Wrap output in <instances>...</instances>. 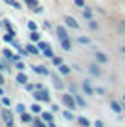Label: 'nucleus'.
Instances as JSON below:
<instances>
[{"instance_id": "obj_1", "label": "nucleus", "mask_w": 125, "mask_h": 127, "mask_svg": "<svg viewBox=\"0 0 125 127\" xmlns=\"http://www.w3.org/2000/svg\"><path fill=\"white\" fill-rule=\"evenodd\" d=\"M2 118H4V122L7 124V127H13L15 120H13V113H11L9 109H2Z\"/></svg>"}, {"instance_id": "obj_2", "label": "nucleus", "mask_w": 125, "mask_h": 127, "mask_svg": "<svg viewBox=\"0 0 125 127\" xmlns=\"http://www.w3.org/2000/svg\"><path fill=\"white\" fill-rule=\"evenodd\" d=\"M35 98H36V100H40V102H49V93H47L44 87H40V89L35 93Z\"/></svg>"}, {"instance_id": "obj_3", "label": "nucleus", "mask_w": 125, "mask_h": 127, "mask_svg": "<svg viewBox=\"0 0 125 127\" xmlns=\"http://www.w3.org/2000/svg\"><path fill=\"white\" fill-rule=\"evenodd\" d=\"M62 100H64V103H65L67 107L75 109V98H73L71 95H64V96H62Z\"/></svg>"}, {"instance_id": "obj_4", "label": "nucleus", "mask_w": 125, "mask_h": 127, "mask_svg": "<svg viewBox=\"0 0 125 127\" xmlns=\"http://www.w3.org/2000/svg\"><path fill=\"white\" fill-rule=\"evenodd\" d=\"M64 22H65V24L69 26V27H75V29H78V22L73 18V16H65V20H64Z\"/></svg>"}, {"instance_id": "obj_5", "label": "nucleus", "mask_w": 125, "mask_h": 127, "mask_svg": "<svg viewBox=\"0 0 125 127\" xmlns=\"http://www.w3.org/2000/svg\"><path fill=\"white\" fill-rule=\"evenodd\" d=\"M33 69H35L38 74H44V76H47V74H49V71L45 67H42V65H33Z\"/></svg>"}, {"instance_id": "obj_6", "label": "nucleus", "mask_w": 125, "mask_h": 127, "mask_svg": "<svg viewBox=\"0 0 125 127\" xmlns=\"http://www.w3.org/2000/svg\"><path fill=\"white\" fill-rule=\"evenodd\" d=\"M111 107H112V111H114V113H122L123 111V107L118 102H111Z\"/></svg>"}, {"instance_id": "obj_7", "label": "nucleus", "mask_w": 125, "mask_h": 127, "mask_svg": "<svg viewBox=\"0 0 125 127\" xmlns=\"http://www.w3.org/2000/svg\"><path fill=\"white\" fill-rule=\"evenodd\" d=\"M16 82H18V84H22V85H24V84L27 82V76H25V74H24V73H20V74H16Z\"/></svg>"}, {"instance_id": "obj_8", "label": "nucleus", "mask_w": 125, "mask_h": 127, "mask_svg": "<svg viewBox=\"0 0 125 127\" xmlns=\"http://www.w3.org/2000/svg\"><path fill=\"white\" fill-rule=\"evenodd\" d=\"M25 53H31V55H38V47H35V45H27L25 47Z\"/></svg>"}, {"instance_id": "obj_9", "label": "nucleus", "mask_w": 125, "mask_h": 127, "mask_svg": "<svg viewBox=\"0 0 125 127\" xmlns=\"http://www.w3.org/2000/svg\"><path fill=\"white\" fill-rule=\"evenodd\" d=\"M56 33H58V36H60V40H64V38H67V31L64 29V27H58V29H56Z\"/></svg>"}, {"instance_id": "obj_10", "label": "nucleus", "mask_w": 125, "mask_h": 127, "mask_svg": "<svg viewBox=\"0 0 125 127\" xmlns=\"http://www.w3.org/2000/svg\"><path fill=\"white\" fill-rule=\"evenodd\" d=\"M62 47H64L65 51H69V49H71V42H69V38H64V40H62Z\"/></svg>"}, {"instance_id": "obj_11", "label": "nucleus", "mask_w": 125, "mask_h": 127, "mask_svg": "<svg viewBox=\"0 0 125 127\" xmlns=\"http://www.w3.org/2000/svg\"><path fill=\"white\" fill-rule=\"evenodd\" d=\"M75 100L78 102V105H82V107H85V100H83V98H82L80 95H76V93H75Z\"/></svg>"}, {"instance_id": "obj_12", "label": "nucleus", "mask_w": 125, "mask_h": 127, "mask_svg": "<svg viewBox=\"0 0 125 127\" xmlns=\"http://www.w3.org/2000/svg\"><path fill=\"white\" fill-rule=\"evenodd\" d=\"M78 124H80L82 127H89V120L83 118V116H80V118H78Z\"/></svg>"}, {"instance_id": "obj_13", "label": "nucleus", "mask_w": 125, "mask_h": 127, "mask_svg": "<svg viewBox=\"0 0 125 127\" xmlns=\"http://www.w3.org/2000/svg\"><path fill=\"white\" fill-rule=\"evenodd\" d=\"M83 91H85V93H87V95H93V93H94V91H93V87H91V85H89L87 82L83 84Z\"/></svg>"}, {"instance_id": "obj_14", "label": "nucleus", "mask_w": 125, "mask_h": 127, "mask_svg": "<svg viewBox=\"0 0 125 127\" xmlns=\"http://www.w3.org/2000/svg\"><path fill=\"white\" fill-rule=\"evenodd\" d=\"M5 4H9V5H13V7H16V9H20V4L16 2V0H5Z\"/></svg>"}, {"instance_id": "obj_15", "label": "nucleus", "mask_w": 125, "mask_h": 127, "mask_svg": "<svg viewBox=\"0 0 125 127\" xmlns=\"http://www.w3.org/2000/svg\"><path fill=\"white\" fill-rule=\"evenodd\" d=\"M42 118L45 120V122H51V120H53V114L51 113H42Z\"/></svg>"}, {"instance_id": "obj_16", "label": "nucleus", "mask_w": 125, "mask_h": 127, "mask_svg": "<svg viewBox=\"0 0 125 127\" xmlns=\"http://www.w3.org/2000/svg\"><path fill=\"white\" fill-rule=\"evenodd\" d=\"M58 69H60V71H62V73H64V74H69V71H71V69H69V67H67V65H62V64H60V65H58Z\"/></svg>"}, {"instance_id": "obj_17", "label": "nucleus", "mask_w": 125, "mask_h": 127, "mask_svg": "<svg viewBox=\"0 0 125 127\" xmlns=\"http://www.w3.org/2000/svg\"><path fill=\"white\" fill-rule=\"evenodd\" d=\"M38 49L45 51V49H51V45H49V44H45V42H40V44H38Z\"/></svg>"}, {"instance_id": "obj_18", "label": "nucleus", "mask_w": 125, "mask_h": 127, "mask_svg": "<svg viewBox=\"0 0 125 127\" xmlns=\"http://www.w3.org/2000/svg\"><path fill=\"white\" fill-rule=\"evenodd\" d=\"M96 58H98V62H103V64L107 62V56L101 55V53H96Z\"/></svg>"}, {"instance_id": "obj_19", "label": "nucleus", "mask_w": 125, "mask_h": 127, "mask_svg": "<svg viewBox=\"0 0 125 127\" xmlns=\"http://www.w3.org/2000/svg\"><path fill=\"white\" fill-rule=\"evenodd\" d=\"M25 2H27V5H29V7H33V9L38 5V0H25Z\"/></svg>"}, {"instance_id": "obj_20", "label": "nucleus", "mask_w": 125, "mask_h": 127, "mask_svg": "<svg viewBox=\"0 0 125 127\" xmlns=\"http://www.w3.org/2000/svg\"><path fill=\"white\" fill-rule=\"evenodd\" d=\"M31 40H35V42H38V40H40V34H38L36 31H31Z\"/></svg>"}, {"instance_id": "obj_21", "label": "nucleus", "mask_w": 125, "mask_h": 127, "mask_svg": "<svg viewBox=\"0 0 125 127\" xmlns=\"http://www.w3.org/2000/svg\"><path fill=\"white\" fill-rule=\"evenodd\" d=\"M91 73H93V74H100V69L96 67V64H93V65H91Z\"/></svg>"}, {"instance_id": "obj_22", "label": "nucleus", "mask_w": 125, "mask_h": 127, "mask_svg": "<svg viewBox=\"0 0 125 127\" xmlns=\"http://www.w3.org/2000/svg\"><path fill=\"white\" fill-rule=\"evenodd\" d=\"M31 111L35 113V114H38V113H42V109H40V105H36V103H35V105L31 107Z\"/></svg>"}, {"instance_id": "obj_23", "label": "nucleus", "mask_w": 125, "mask_h": 127, "mask_svg": "<svg viewBox=\"0 0 125 127\" xmlns=\"http://www.w3.org/2000/svg\"><path fill=\"white\" fill-rule=\"evenodd\" d=\"M13 36H15V33H7V34L4 36V40H5V42H11V40H13Z\"/></svg>"}, {"instance_id": "obj_24", "label": "nucleus", "mask_w": 125, "mask_h": 127, "mask_svg": "<svg viewBox=\"0 0 125 127\" xmlns=\"http://www.w3.org/2000/svg\"><path fill=\"white\" fill-rule=\"evenodd\" d=\"M53 64H54L56 67H58L60 64H62V58H58V56H53Z\"/></svg>"}, {"instance_id": "obj_25", "label": "nucleus", "mask_w": 125, "mask_h": 127, "mask_svg": "<svg viewBox=\"0 0 125 127\" xmlns=\"http://www.w3.org/2000/svg\"><path fill=\"white\" fill-rule=\"evenodd\" d=\"M22 122H31V116L25 114V113H22Z\"/></svg>"}, {"instance_id": "obj_26", "label": "nucleus", "mask_w": 125, "mask_h": 127, "mask_svg": "<svg viewBox=\"0 0 125 127\" xmlns=\"http://www.w3.org/2000/svg\"><path fill=\"white\" fill-rule=\"evenodd\" d=\"M27 27H29V31H36V24H35V22H29Z\"/></svg>"}, {"instance_id": "obj_27", "label": "nucleus", "mask_w": 125, "mask_h": 127, "mask_svg": "<svg viewBox=\"0 0 125 127\" xmlns=\"http://www.w3.org/2000/svg\"><path fill=\"white\" fill-rule=\"evenodd\" d=\"M15 64H16V67H18V69H20V71H22V69H24V67H25V64H24V62H20V60H16Z\"/></svg>"}, {"instance_id": "obj_28", "label": "nucleus", "mask_w": 125, "mask_h": 127, "mask_svg": "<svg viewBox=\"0 0 125 127\" xmlns=\"http://www.w3.org/2000/svg\"><path fill=\"white\" fill-rule=\"evenodd\" d=\"M24 85H25V89H27V91H33V89H36V85H33V84H27V82H25Z\"/></svg>"}, {"instance_id": "obj_29", "label": "nucleus", "mask_w": 125, "mask_h": 127, "mask_svg": "<svg viewBox=\"0 0 125 127\" xmlns=\"http://www.w3.org/2000/svg\"><path fill=\"white\" fill-rule=\"evenodd\" d=\"M0 69H4V71H7V64H5L2 58H0Z\"/></svg>"}, {"instance_id": "obj_30", "label": "nucleus", "mask_w": 125, "mask_h": 127, "mask_svg": "<svg viewBox=\"0 0 125 127\" xmlns=\"http://www.w3.org/2000/svg\"><path fill=\"white\" fill-rule=\"evenodd\" d=\"M16 111H18V113L22 114V113H24V111H25V107H24V105H22V103H18V105H16Z\"/></svg>"}, {"instance_id": "obj_31", "label": "nucleus", "mask_w": 125, "mask_h": 127, "mask_svg": "<svg viewBox=\"0 0 125 127\" xmlns=\"http://www.w3.org/2000/svg\"><path fill=\"white\" fill-rule=\"evenodd\" d=\"M44 53H45V56H49V58H53V51H51V49H45Z\"/></svg>"}, {"instance_id": "obj_32", "label": "nucleus", "mask_w": 125, "mask_h": 127, "mask_svg": "<svg viewBox=\"0 0 125 127\" xmlns=\"http://www.w3.org/2000/svg\"><path fill=\"white\" fill-rule=\"evenodd\" d=\"M33 124H35V127H45L42 122H40V120H35V122H33Z\"/></svg>"}, {"instance_id": "obj_33", "label": "nucleus", "mask_w": 125, "mask_h": 127, "mask_svg": "<svg viewBox=\"0 0 125 127\" xmlns=\"http://www.w3.org/2000/svg\"><path fill=\"white\" fill-rule=\"evenodd\" d=\"M64 116H65L67 120H73V114H71L69 111H65V113H64Z\"/></svg>"}, {"instance_id": "obj_34", "label": "nucleus", "mask_w": 125, "mask_h": 127, "mask_svg": "<svg viewBox=\"0 0 125 127\" xmlns=\"http://www.w3.org/2000/svg\"><path fill=\"white\" fill-rule=\"evenodd\" d=\"M83 16H85V18H91V11L85 9V11H83Z\"/></svg>"}, {"instance_id": "obj_35", "label": "nucleus", "mask_w": 125, "mask_h": 127, "mask_svg": "<svg viewBox=\"0 0 125 127\" xmlns=\"http://www.w3.org/2000/svg\"><path fill=\"white\" fill-rule=\"evenodd\" d=\"M2 103L4 105H9V98H2Z\"/></svg>"}, {"instance_id": "obj_36", "label": "nucleus", "mask_w": 125, "mask_h": 127, "mask_svg": "<svg viewBox=\"0 0 125 127\" xmlns=\"http://www.w3.org/2000/svg\"><path fill=\"white\" fill-rule=\"evenodd\" d=\"M75 4L76 5H83V0H75Z\"/></svg>"}, {"instance_id": "obj_37", "label": "nucleus", "mask_w": 125, "mask_h": 127, "mask_svg": "<svg viewBox=\"0 0 125 127\" xmlns=\"http://www.w3.org/2000/svg\"><path fill=\"white\" fill-rule=\"evenodd\" d=\"M96 124V127H103V124H101V122H94Z\"/></svg>"}, {"instance_id": "obj_38", "label": "nucleus", "mask_w": 125, "mask_h": 127, "mask_svg": "<svg viewBox=\"0 0 125 127\" xmlns=\"http://www.w3.org/2000/svg\"><path fill=\"white\" fill-rule=\"evenodd\" d=\"M49 127H56V125L53 124V120H51V122H49Z\"/></svg>"}, {"instance_id": "obj_39", "label": "nucleus", "mask_w": 125, "mask_h": 127, "mask_svg": "<svg viewBox=\"0 0 125 127\" xmlns=\"http://www.w3.org/2000/svg\"><path fill=\"white\" fill-rule=\"evenodd\" d=\"M2 82H4V80H2V74H0V84H2Z\"/></svg>"}, {"instance_id": "obj_40", "label": "nucleus", "mask_w": 125, "mask_h": 127, "mask_svg": "<svg viewBox=\"0 0 125 127\" xmlns=\"http://www.w3.org/2000/svg\"><path fill=\"white\" fill-rule=\"evenodd\" d=\"M0 95H4V93H2V87H0Z\"/></svg>"}, {"instance_id": "obj_41", "label": "nucleus", "mask_w": 125, "mask_h": 127, "mask_svg": "<svg viewBox=\"0 0 125 127\" xmlns=\"http://www.w3.org/2000/svg\"><path fill=\"white\" fill-rule=\"evenodd\" d=\"M123 53H125V45H123Z\"/></svg>"}, {"instance_id": "obj_42", "label": "nucleus", "mask_w": 125, "mask_h": 127, "mask_svg": "<svg viewBox=\"0 0 125 127\" xmlns=\"http://www.w3.org/2000/svg\"><path fill=\"white\" fill-rule=\"evenodd\" d=\"M123 102H125V96H123Z\"/></svg>"}]
</instances>
